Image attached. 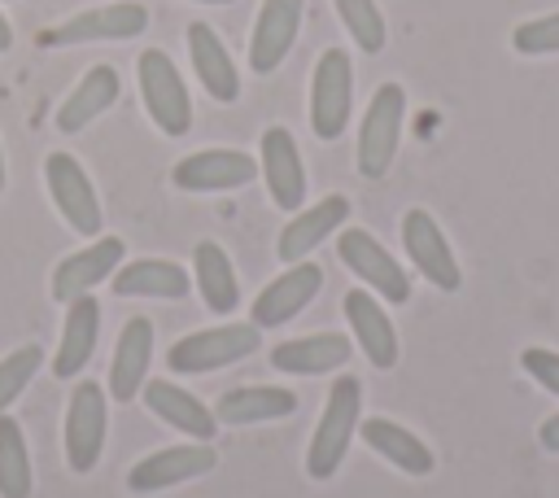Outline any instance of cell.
<instances>
[{
	"mask_svg": "<svg viewBox=\"0 0 559 498\" xmlns=\"http://www.w3.org/2000/svg\"><path fill=\"white\" fill-rule=\"evenodd\" d=\"M358 411H362V384H358V376H341L328 389L323 415H319L314 437L306 446V476L310 481H332L336 476V467L345 463L349 437L358 432Z\"/></svg>",
	"mask_w": 559,
	"mask_h": 498,
	"instance_id": "cell-1",
	"label": "cell"
},
{
	"mask_svg": "<svg viewBox=\"0 0 559 498\" xmlns=\"http://www.w3.org/2000/svg\"><path fill=\"white\" fill-rule=\"evenodd\" d=\"M135 79H140V100H144L148 118L157 122V131L188 135V127H192V100H188V87H183L175 61L162 48H144L140 61H135Z\"/></svg>",
	"mask_w": 559,
	"mask_h": 498,
	"instance_id": "cell-2",
	"label": "cell"
},
{
	"mask_svg": "<svg viewBox=\"0 0 559 498\" xmlns=\"http://www.w3.org/2000/svg\"><path fill=\"white\" fill-rule=\"evenodd\" d=\"M258 345H262L258 323H223V328H205V332H192V336L175 341L166 363H170V371L201 376V371H218V367H231V363L249 358Z\"/></svg>",
	"mask_w": 559,
	"mask_h": 498,
	"instance_id": "cell-3",
	"label": "cell"
},
{
	"mask_svg": "<svg viewBox=\"0 0 559 498\" xmlns=\"http://www.w3.org/2000/svg\"><path fill=\"white\" fill-rule=\"evenodd\" d=\"M354 109V61L345 48H328L310 74V131L319 140H336L349 127Z\"/></svg>",
	"mask_w": 559,
	"mask_h": 498,
	"instance_id": "cell-4",
	"label": "cell"
},
{
	"mask_svg": "<svg viewBox=\"0 0 559 498\" xmlns=\"http://www.w3.org/2000/svg\"><path fill=\"white\" fill-rule=\"evenodd\" d=\"M402 114H406V92L397 83H380L358 127V170L367 179L389 175L397 157V140H402Z\"/></svg>",
	"mask_w": 559,
	"mask_h": 498,
	"instance_id": "cell-5",
	"label": "cell"
},
{
	"mask_svg": "<svg viewBox=\"0 0 559 498\" xmlns=\"http://www.w3.org/2000/svg\"><path fill=\"white\" fill-rule=\"evenodd\" d=\"M105 432H109L105 389L96 380H79L70 393V411H66V463H70V472L87 476L100 463Z\"/></svg>",
	"mask_w": 559,
	"mask_h": 498,
	"instance_id": "cell-6",
	"label": "cell"
},
{
	"mask_svg": "<svg viewBox=\"0 0 559 498\" xmlns=\"http://www.w3.org/2000/svg\"><path fill=\"white\" fill-rule=\"evenodd\" d=\"M336 253H341V262H345L367 288H376L384 301H393V306H406V301H411V280H406V271L397 266V258H393L371 232L345 227L341 240H336Z\"/></svg>",
	"mask_w": 559,
	"mask_h": 498,
	"instance_id": "cell-7",
	"label": "cell"
},
{
	"mask_svg": "<svg viewBox=\"0 0 559 498\" xmlns=\"http://www.w3.org/2000/svg\"><path fill=\"white\" fill-rule=\"evenodd\" d=\"M44 183H48V192H52L57 214H61L79 236H96V232H100V201H96V188H92L87 170L79 166V157H70V153H48V162H44Z\"/></svg>",
	"mask_w": 559,
	"mask_h": 498,
	"instance_id": "cell-8",
	"label": "cell"
},
{
	"mask_svg": "<svg viewBox=\"0 0 559 498\" xmlns=\"http://www.w3.org/2000/svg\"><path fill=\"white\" fill-rule=\"evenodd\" d=\"M402 245L411 253V262L419 266V275L441 288V293H454L463 288V271H459V258L445 240V232L437 227V218L428 210H406L402 214Z\"/></svg>",
	"mask_w": 559,
	"mask_h": 498,
	"instance_id": "cell-9",
	"label": "cell"
},
{
	"mask_svg": "<svg viewBox=\"0 0 559 498\" xmlns=\"http://www.w3.org/2000/svg\"><path fill=\"white\" fill-rule=\"evenodd\" d=\"M214 467H218V454H214V446H205V441L166 446V450H153L148 459H140V463L127 472V489H131V494H162V489H175V485H183V481L210 476Z\"/></svg>",
	"mask_w": 559,
	"mask_h": 498,
	"instance_id": "cell-10",
	"label": "cell"
},
{
	"mask_svg": "<svg viewBox=\"0 0 559 498\" xmlns=\"http://www.w3.org/2000/svg\"><path fill=\"white\" fill-rule=\"evenodd\" d=\"M253 175H258V162L240 149H201L175 162L170 170L175 188L183 192H231V188H245Z\"/></svg>",
	"mask_w": 559,
	"mask_h": 498,
	"instance_id": "cell-11",
	"label": "cell"
},
{
	"mask_svg": "<svg viewBox=\"0 0 559 498\" xmlns=\"http://www.w3.org/2000/svg\"><path fill=\"white\" fill-rule=\"evenodd\" d=\"M148 26V9L144 4H131V0H118V4H100V9H83L79 17L52 26L44 35L48 48L57 44H96V39H135L140 31Z\"/></svg>",
	"mask_w": 559,
	"mask_h": 498,
	"instance_id": "cell-12",
	"label": "cell"
},
{
	"mask_svg": "<svg viewBox=\"0 0 559 498\" xmlns=\"http://www.w3.org/2000/svg\"><path fill=\"white\" fill-rule=\"evenodd\" d=\"M319 284H323L319 262H293L284 275H275V280L253 297V315H249V323H258V328H280V323L297 319V315L314 301Z\"/></svg>",
	"mask_w": 559,
	"mask_h": 498,
	"instance_id": "cell-13",
	"label": "cell"
},
{
	"mask_svg": "<svg viewBox=\"0 0 559 498\" xmlns=\"http://www.w3.org/2000/svg\"><path fill=\"white\" fill-rule=\"evenodd\" d=\"M301 9H306V0H262L253 35H249V70L253 74L280 70V61L293 52V39H297V26H301Z\"/></svg>",
	"mask_w": 559,
	"mask_h": 498,
	"instance_id": "cell-14",
	"label": "cell"
},
{
	"mask_svg": "<svg viewBox=\"0 0 559 498\" xmlns=\"http://www.w3.org/2000/svg\"><path fill=\"white\" fill-rule=\"evenodd\" d=\"M266 192L280 210H301L306 201V166L297 153V140L288 127H266L262 131V162H258Z\"/></svg>",
	"mask_w": 559,
	"mask_h": 498,
	"instance_id": "cell-15",
	"label": "cell"
},
{
	"mask_svg": "<svg viewBox=\"0 0 559 498\" xmlns=\"http://www.w3.org/2000/svg\"><path fill=\"white\" fill-rule=\"evenodd\" d=\"M122 253H127V245H122L118 236H100V240H92L87 249L61 258L57 271H52V297H57V301H74V297H83L87 288H96L105 275L118 271Z\"/></svg>",
	"mask_w": 559,
	"mask_h": 498,
	"instance_id": "cell-16",
	"label": "cell"
},
{
	"mask_svg": "<svg viewBox=\"0 0 559 498\" xmlns=\"http://www.w3.org/2000/svg\"><path fill=\"white\" fill-rule=\"evenodd\" d=\"M345 218H349V201H345L341 192H332V197L314 201L310 210H297V214L284 223V232H280V240H275V253H280L284 262H306V253H314V245H323Z\"/></svg>",
	"mask_w": 559,
	"mask_h": 498,
	"instance_id": "cell-17",
	"label": "cell"
},
{
	"mask_svg": "<svg viewBox=\"0 0 559 498\" xmlns=\"http://www.w3.org/2000/svg\"><path fill=\"white\" fill-rule=\"evenodd\" d=\"M96 332H100V301L92 293L66 301V323H61V345L52 358V376L70 380L87 367L92 349H96Z\"/></svg>",
	"mask_w": 559,
	"mask_h": 498,
	"instance_id": "cell-18",
	"label": "cell"
},
{
	"mask_svg": "<svg viewBox=\"0 0 559 498\" xmlns=\"http://www.w3.org/2000/svg\"><path fill=\"white\" fill-rule=\"evenodd\" d=\"M140 398H144V406H148L157 419H166L170 428H183V432L197 437V441H210V437H214V424H218L214 411H210L197 393L179 389L175 380H144Z\"/></svg>",
	"mask_w": 559,
	"mask_h": 498,
	"instance_id": "cell-19",
	"label": "cell"
},
{
	"mask_svg": "<svg viewBox=\"0 0 559 498\" xmlns=\"http://www.w3.org/2000/svg\"><path fill=\"white\" fill-rule=\"evenodd\" d=\"M358 432H362V441H367L384 463H393V467L406 472V476H428V472L437 467L432 450H428L411 428H402L397 419L371 415V419H358Z\"/></svg>",
	"mask_w": 559,
	"mask_h": 498,
	"instance_id": "cell-20",
	"label": "cell"
},
{
	"mask_svg": "<svg viewBox=\"0 0 559 498\" xmlns=\"http://www.w3.org/2000/svg\"><path fill=\"white\" fill-rule=\"evenodd\" d=\"M188 57H192V70H197L201 87H205L214 100L231 105V100L240 96L236 61L227 57V48H223V39L210 31V22H192V26H188Z\"/></svg>",
	"mask_w": 559,
	"mask_h": 498,
	"instance_id": "cell-21",
	"label": "cell"
},
{
	"mask_svg": "<svg viewBox=\"0 0 559 498\" xmlns=\"http://www.w3.org/2000/svg\"><path fill=\"white\" fill-rule=\"evenodd\" d=\"M345 319H349V328H354V336H358L367 363H376V367L389 371V367L397 363V332H393L384 306H380L367 288H349V293H345Z\"/></svg>",
	"mask_w": 559,
	"mask_h": 498,
	"instance_id": "cell-22",
	"label": "cell"
},
{
	"mask_svg": "<svg viewBox=\"0 0 559 498\" xmlns=\"http://www.w3.org/2000/svg\"><path fill=\"white\" fill-rule=\"evenodd\" d=\"M148 363H153V323L127 319V328L118 332V345H114V363H109V393L118 402H131L144 389Z\"/></svg>",
	"mask_w": 559,
	"mask_h": 498,
	"instance_id": "cell-23",
	"label": "cell"
},
{
	"mask_svg": "<svg viewBox=\"0 0 559 498\" xmlns=\"http://www.w3.org/2000/svg\"><path fill=\"white\" fill-rule=\"evenodd\" d=\"M118 92H122L118 70H114V66H92V70L74 83V92L61 100V109H57V131H66V135L83 131L87 122H96V118L118 100Z\"/></svg>",
	"mask_w": 559,
	"mask_h": 498,
	"instance_id": "cell-24",
	"label": "cell"
},
{
	"mask_svg": "<svg viewBox=\"0 0 559 498\" xmlns=\"http://www.w3.org/2000/svg\"><path fill=\"white\" fill-rule=\"evenodd\" d=\"M341 363H349V336L341 332H314V336L280 341L271 349V367L293 376H323V371H336Z\"/></svg>",
	"mask_w": 559,
	"mask_h": 498,
	"instance_id": "cell-25",
	"label": "cell"
},
{
	"mask_svg": "<svg viewBox=\"0 0 559 498\" xmlns=\"http://www.w3.org/2000/svg\"><path fill=\"white\" fill-rule=\"evenodd\" d=\"M297 411V393L288 389H271V384H249V389H227L214 406V419L227 428H245V424H262V419H280Z\"/></svg>",
	"mask_w": 559,
	"mask_h": 498,
	"instance_id": "cell-26",
	"label": "cell"
},
{
	"mask_svg": "<svg viewBox=\"0 0 559 498\" xmlns=\"http://www.w3.org/2000/svg\"><path fill=\"white\" fill-rule=\"evenodd\" d=\"M114 293L118 297H166V301H179L188 293V271L179 262L140 258V262H131V266H122L114 275Z\"/></svg>",
	"mask_w": 559,
	"mask_h": 498,
	"instance_id": "cell-27",
	"label": "cell"
},
{
	"mask_svg": "<svg viewBox=\"0 0 559 498\" xmlns=\"http://www.w3.org/2000/svg\"><path fill=\"white\" fill-rule=\"evenodd\" d=\"M192 266H197V293H201L205 310L231 315L240 306V288H236V271H231L227 253L214 240H201L192 253Z\"/></svg>",
	"mask_w": 559,
	"mask_h": 498,
	"instance_id": "cell-28",
	"label": "cell"
},
{
	"mask_svg": "<svg viewBox=\"0 0 559 498\" xmlns=\"http://www.w3.org/2000/svg\"><path fill=\"white\" fill-rule=\"evenodd\" d=\"M31 489H35V472L22 424L0 411V498H31Z\"/></svg>",
	"mask_w": 559,
	"mask_h": 498,
	"instance_id": "cell-29",
	"label": "cell"
},
{
	"mask_svg": "<svg viewBox=\"0 0 559 498\" xmlns=\"http://www.w3.org/2000/svg\"><path fill=\"white\" fill-rule=\"evenodd\" d=\"M349 39L362 48V52H380L384 48V13L376 9V0H332Z\"/></svg>",
	"mask_w": 559,
	"mask_h": 498,
	"instance_id": "cell-30",
	"label": "cell"
},
{
	"mask_svg": "<svg viewBox=\"0 0 559 498\" xmlns=\"http://www.w3.org/2000/svg\"><path fill=\"white\" fill-rule=\"evenodd\" d=\"M39 363H44V349L39 345H17L9 358H0V411H9L22 398V389L39 371Z\"/></svg>",
	"mask_w": 559,
	"mask_h": 498,
	"instance_id": "cell-31",
	"label": "cell"
},
{
	"mask_svg": "<svg viewBox=\"0 0 559 498\" xmlns=\"http://www.w3.org/2000/svg\"><path fill=\"white\" fill-rule=\"evenodd\" d=\"M511 48L524 52V57H550V52H559V13L520 22L511 31Z\"/></svg>",
	"mask_w": 559,
	"mask_h": 498,
	"instance_id": "cell-32",
	"label": "cell"
},
{
	"mask_svg": "<svg viewBox=\"0 0 559 498\" xmlns=\"http://www.w3.org/2000/svg\"><path fill=\"white\" fill-rule=\"evenodd\" d=\"M520 363H524V371H528L546 393H555V398H559V349L528 345V349L520 354Z\"/></svg>",
	"mask_w": 559,
	"mask_h": 498,
	"instance_id": "cell-33",
	"label": "cell"
},
{
	"mask_svg": "<svg viewBox=\"0 0 559 498\" xmlns=\"http://www.w3.org/2000/svg\"><path fill=\"white\" fill-rule=\"evenodd\" d=\"M537 441H542V450H550V454H559V415H550V419H542V428H537Z\"/></svg>",
	"mask_w": 559,
	"mask_h": 498,
	"instance_id": "cell-34",
	"label": "cell"
},
{
	"mask_svg": "<svg viewBox=\"0 0 559 498\" xmlns=\"http://www.w3.org/2000/svg\"><path fill=\"white\" fill-rule=\"evenodd\" d=\"M13 48V26H9V17L0 13V52H9Z\"/></svg>",
	"mask_w": 559,
	"mask_h": 498,
	"instance_id": "cell-35",
	"label": "cell"
},
{
	"mask_svg": "<svg viewBox=\"0 0 559 498\" xmlns=\"http://www.w3.org/2000/svg\"><path fill=\"white\" fill-rule=\"evenodd\" d=\"M0 192H4V149H0Z\"/></svg>",
	"mask_w": 559,
	"mask_h": 498,
	"instance_id": "cell-36",
	"label": "cell"
},
{
	"mask_svg": "<svg viewBox=\"0 0 559 498\" xmlns=\"http://www.w3.org/2000/svg\"><path fill=\"white\" fill-rule=\"evenodd\" d=\"M197 4H231V0H197Z\"/></svg>",
	"mask_w": 559,
	"mask_h": 498,
	"instance_id": "cell-37",
	"label": "cell"
}]
</instances>
